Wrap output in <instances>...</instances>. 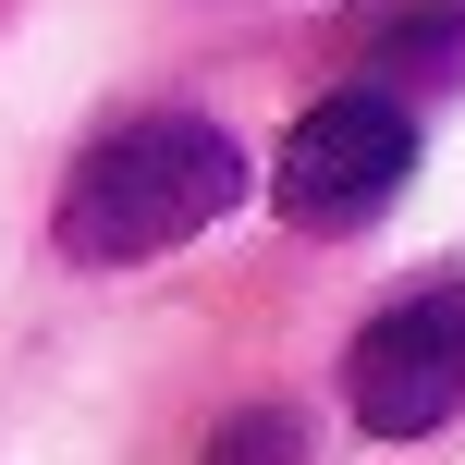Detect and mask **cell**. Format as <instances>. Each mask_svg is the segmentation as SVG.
<instances>
[{
    "instance_id": "cell-3",
    "label": "cell",
    "mask_w": 465,
    "mask_h": 465,
    "mask_svg": "<svg viewBox=\"0 0 465 465\" xmlns=\"http://www.w3.org/2000/svg\"><path fill=\"white\" fill-rule=\"evenodd\" d=\"M343 392L368 441H429L465 404V282H417L404 306H380L343 355Z\"/></svg>"
},
{
    "instance_id": "cell-5",
    "label": "cell",
    "mask_w": 465,
    "mask_h": 465,
    "mask_svg": "<svg viewBox=\"0 0 465 465\" xmlns=\"http://www.w3.org/2000/svg\"><path fill=\"white\" fill-rule=\"evenodd\" d=\"M196 465H306V417L294 404H232Z\"/></svg>"
},
{
    "instance_id": "cell-1",
    "label": "cell",
    "mask_w": 465,
    "mask_h": 465,
    "mask_svg": "<svg viewBox=\"0 0 465 465\" xmlns=\"http://www.w3.org/2000/svg\"><path fill=\"white\" fill-rule=\"evenodd\" d=\"M245 184H257L245 147H232L209 111H135V123H111V135L62 172L49 232H62L74 270H135V257L196 245L221 209H245Z\"/></svg>"
},
{
    "instance_id": "cell-2",
    "label": "cell",
    "mask_w": 465,
    "mask_h": 465,
    "mask_svg": "<svg viewBox=\"0 0 465 465\" xmlns=\"http://www.w3.org/2000/svg\"><path fill=\"white\" fill-rule=\"evenodd\" d=\"M404 172H417V111H404V98H380V86H331L319 111L282 135L270 209L331 245V232H368L380 209H392Z\"/></svg>"
},
{
    "instance_id": "cell-4",
    "label": "cell",
    "mask_w": 465,
    "mask_h": 465,
    "mask_svg": "<svg viewBox=\"0 0 465 465\" xmlns=\"http://www.w3.org/2000/svg\"><path fill=\"white\" fill-rule=\"evenodd\" d=\"M355 86H380V98H441V86H465V0H417V13L368 25V74H355Z\"/></svg>"
}]
</instances>
